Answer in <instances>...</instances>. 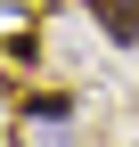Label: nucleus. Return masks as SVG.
<instances>
[{
	"label": "nucleus",
	"mask_w": 139,
	"mask_h": 147,
	"mask_svg": "<svg viewBox=\"0 0 139 147\" xmlns=\"http://www.w3.org/2000/svg\"><path fill=\"white\" fill-rule=\"evenodd\" d=\"M90 8H98V25H107L115 49H139V0H90Z\"/></svg>",
	"instance_id": "obj_1"
}]
</instances>
